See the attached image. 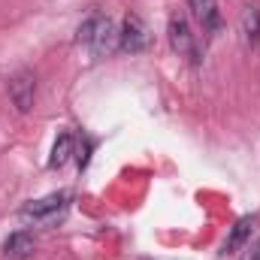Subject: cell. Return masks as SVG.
Segmentation results:
<instances>
[{
  "label": "cell",
  "instance_id": "obj_1",
  "mask_svg": "<svg viewBox=\"0 0 260 260\" xmlns=\"http://www.w3.org/2000/svg\"><path fill=\"white\" fill-rule=\"evenodd\" d=\"M76 40L88 49L91 58H109L118 49V30H115L112 18L100 9H91L82 18V24L76 30Z\"/></svg>",
  "mask_w": 260,
  "mask_h": 260
},
{
  "label": "cell",
  "instance_id": "obj_2",
  "mask_svg": "<svg viewBox=\"0 0 260 260\" xmlns=\"http://www.w3.org/2000/svg\"><path fill=\"white\" fill-rule=\"evenodd\" d=\"M167 40H170V49L185 58L188 64H200L203 55H200V43H197V34L191 30V21L182 15V12H173L170 21H167Z\"/></svg>",
  "mask_w": 260,
  "mask_h": 260
},
{
  "label": "cell",
  "instance_id": "obj_3",
  "mask_svg": "<svg viewBox=\"0 0 260 260\" xmlns=\"http://www.w3.org/2000/svg\"><path fill=\"white\" fill-rule=\"evenodd\" d=\"M67 206H70V194L67 191H58V194H49L43 200H30L27 206H21V218L24 221H34L40 227H49V224H58L64 218Z\"/></svg>",
  "mask_w": 260,
  "mask_h": 260
},
{
  "label": "cell",
  "instance_id": "obj_4",
  "mask_svg": "<svg viewBox=\"0 0 260 260\" xmlns=\"http://www.w3.org/2000/svg\"><path fill=\"white\" fill-rule=\"evenodd\" d=\"M148 46H151V30H148V24L142 21V15L127 12L124 21H121V27H118V49H121L124 55H142Z\"/></svg>",
  "mask_w": 260,
  "mask_h": 260
},
{
  "label": "cell",
  "instance_id": "obj_5",
  "mask_svg": "<svg viewBox=\"0 0 260 260\" xmlns=\"http://www.w3.org/2000/svg\"><path fill=\"white\" fill-rule=\"evenodd\" d=\"M9 100L18 112H30L34 109V100H37V79L34 73L21 70L9 79Z\"/></svg>",
  "mask_w": 260,
  "mask_h": 260
},
{
  "label": "cell",
  "instance_id": "obj_6",
  "mask_svg": "<svg viewBox=\"0 0 260 260\" xmlns=\"http://www.w3.org/2000/svg\"><path fill=\"white\" fill-rule=\"evenodd\" d=\"M188 9H191L194 21L200 24V30H203L206 37L221 34L224 15H221V9H218V0H188Z\"/></svg>",
  "mask_w": 260,
  "mask_h": 260
},
{
  "label": "cell",
  "instance_id": "obj_7",
  "mask_svg": "<svg viewBox=\"0 0 260 260\" xmlns=\"http://www.w3.org/2000/svg\"><path fill=\"white\" fill-rule=\"evenodd\" d=\"M254 227H257V215H242V218L230 227V233H227V239H224L221 254H236L239 248H245V245L251 242Z\"/></svg>",
  "mask_w": 260,
  "mask_h": 260
},
{
  "label": "cell",
  "instance_id": "obj_8",
  "mask_svg": "<svg viewBox=\"0 0 260 260\" xmlns=\"http://www.w3.org/2000/svg\"><path fill=\"white\" fill-rule=\"evenodd\" d=\"M34 251H37V239L27 230H15L3 242V254L9 260H27V257H34Z\"/></svg>",
  "mask_w": 260,
  "mask_h": 260
},
{
  "label": "cell",
  "instance_id": "obj_9",
  "mask_svg": "<svg viewBox=\"0 0 260 260\" xmlns=\"http://www.w3.org/2000/svg\"><path fill=\"white\" fill-rule=\"evenodd\" d=\"M239 27H242V37L251 49H260V3H248L242 9V18H239Z\"/></svg>",
  "mask_w": 260,
  "mask_h": 260
},
{
  "label": "cell",
  "instance_id": "obj_10",
  "mask_svg": "<svg viewBox=\"0 0 260 260\" xmlns=\"http://www.w3.org/2000/svg\"><path fill=\"white\" fill-rule=\"evenodd\" d=\"M73 157H76V136H73V133H61V136L55 139L49 167H52V170H61L67 160H73Z\"/></svg>",
  "mask_w": 260,
  "mask_h": 260
},
{
  "label": "cell",
  "instance_id": "obj_11",
  "mask_svg": "<svg viewBox=\"0 0 260 260\" xmlns=\"http://www.w3.org/2000/svg\"><path fill=\"white\" fill-rule=\"evenodd\" d=\"M248 260H260V242L251 248V254H248Z\"/></svg>",
  "mask_w": 260,
  "mask_h": 260
}]
</instances>
